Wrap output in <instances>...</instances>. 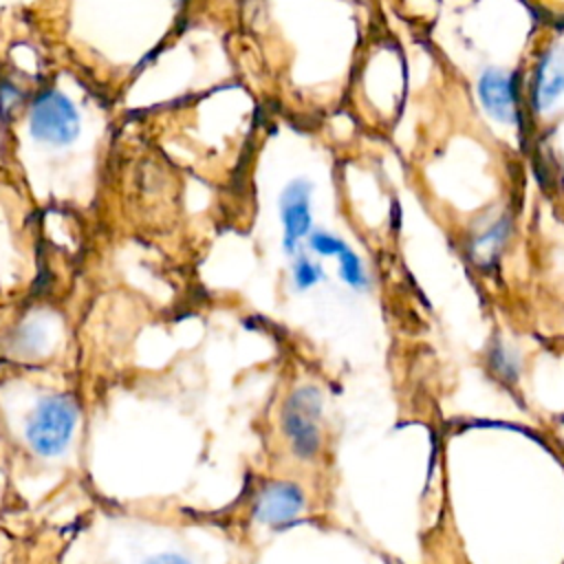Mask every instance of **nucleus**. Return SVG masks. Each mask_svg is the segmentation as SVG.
I'll use <instances>...</instances> for the list:
<instances>
[{
  "instance_id": "1",
  "label": "nucleus",
  "mask_w": 564,
  "mask_h": 564,
  "mask_svg": "<svg viewBox=\"0 0 564 564\" xmlns=\"http://www.w3.org/2000/svg\"><path fill=\"white\" fill-rule=\"evenodd\" d=\"M82 132V117L62 90L46 88L29 106V134L46 145H70Z\"/></svg>"
},
{
  "instance_id": "2",
  "label": "nucleus",
  "mask_w": 564,
  "mask_h": 564,
  "mask_svg": "<svg viewBox=\"0 0 564 564\" xmlns=\"http://www.w3.org/2000/svg\"><path fill=\"white\" fill-rule=\"evenodd\" d=\"M79 412L75 401L68 394H55L46 397L37 403L29 425H26V438L33 452L42 456L59 454L77 425Z\"/></svg>"
},
{
  "instance_id": "3",
  "label": "nucleus",
  "mask_w": 564,
  "mask_h": 564,
  "mask_svg": "<svg viewBox=\"0 0 564 564\" xmlns=\"http://www.w3.org/2000/svg\"><path fill=\"white\" fill-rule=\"evenodd\" d=\"M319 412L322 399L317 388L304 386L295 390L282 410V430L297 456H313L319 447Z\"/></svg>"
},
{
  "instance_id": "4",
  "label": "nucleus",
  "mask_w": 564,
  "mask_h": 564,
  "mask_svg": "<svg viewBox=\"0 0 564 564\" xmlns=\"http://www.w3.org/2000/svg\"><path fill=\"white\" fill-rule=\"evenodd\" d=\"M476 93L485 112L505 126H516L520 119L516 75L500 68H487L480 73Z\"/></svg>"
},
{
  "instance_id": "5",
  "label": "nucleus",
  "mask_w": 564,
  "mask_h": 564,
  "mask_svg": "<svg viewBox=\"0 0 564 564\" xmlns=\"http://www.w3.org/2000/svg\"><path fill=\"white\" fill-rule=\"evenodd\" d=\"M564 95V53L544 51L535 64L529 101L535 112H549Z\"/></svg>"
},
{
  "instance_id": "6",
  "label": "nucleus",
  "mask_w": 564,
  "mask_h": 564,
  "mask_svg": "<svg viewBox=\"0 0 564 564\" xmlns=\"http://www.w3.org/2000/svg\"><path fill=\"white\" fill-rule=\"evenodd\" d=\"M280 214L284 225V247L293 251L297 240L311 229V183L295 178L286 185L280 198Z\"/></svg>"
},
{
  "instance_id": "7",
  "label": "nucleus",
  "mask_w": 564,
  "mask_h": 564,
  "mask_svg": "<svg viewBox=\"0 0 564 564\" xmlns=\"http://www.w3.org/2000/svg\"><path fill=\"white\" fill-rule=\"evenodd\" d=\"M304 509L302 491L291 482L267 485L256 500V520L271 527L289 524Z\"/></svg>"
},
{
  "instance_id": "8",
  "label": "nucleus",
  "mask_w": 564,
  "mask_h": 564,
  "mask_svg": "<svg viewBox=\"0 0 564 564\" xmlns=\"http://www.w3.org/2000/svg\"><path fill=\"white\" fill-rule=\"evenodd\" d=\"M509 236V220L498 218L485 234H480L471 245V258L485 269L498 260V253L502 251Z\"/></svg>"
},
{
  "instance_id": "9",
  "label": "nucleus",
  "mask_w": 564,
  "mask_h": 564,
  "mask_svg": "<svg viewBox=\"0 0 564 564\" xmlns=\"http://www.w3.org/2000/svg\"><path fill=\"white\" fill-rule=\"evenodd\" d=\"M337 258H339V264H341V278L344 280H348L350 284H366V278H364V271H361V262H359V258L348 249V247H344L339 253H337Z\"/></svg>"
},
{
  "instance_id": "10",
  "label": "nucleus",
  "mask_w": 564,
  "mask_h": 564,
  "mask_svg": "<svg viewBox=\"0 0 564 564\" xmlns=\"http://www.w3.org/2000/svg\"><path fill=\"white\" fill-rule=\"evenodd\" d=\"M311 247H313L317 253H322V256H337L346 245H344L339 238L330 236V234L317 231V234L311 236Z\"/></svg>"
},
{
  "instance_id": "11",
  "label": "nucleus",
  "mask_w": 564,
  "mask_h": 564,
  "mask_svg": "<svg viewBox=\"0 0 564 564\" xmlns=\"http://www.w3.org/2000/svg\"><path fill=\"white\" fill-rule=\"evenodd\" d=\"M295 280H297V284L304 289V286H311L313 282H317L319 280V267H315L313 262H308V260H302L300 264H297V269H295Z\"/></svg>"
},
{
  "instance_id": "12",
  "label": "nucleus",
  "mask_w": 564,
  "mask_h": 564,
  "mask_svg": "<svg viewBox=\"0 0 564 564\" xmlns=\"http://www.w3.org/2000/svg\"><path fill=\"white\" fill-rule=\"evenodd\" d=\"M148 564H189V562H187V560H183L181 555H161V557L150 560Z\"/></svg>"
}]
</instances>
